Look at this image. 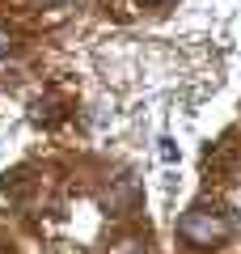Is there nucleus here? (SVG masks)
Returning <instances> with one entry per match:
<instances>
[{
  "label": "nucleus",
  "instance_id": "1",
  "mask_svg": "<svg viewBox=\"0 0 241 254\" xmlns=\"http://www.w3.org/2000/svg\"><path fill=\"white\" fill-rule=\"evenodd\" d=\"M229 233H233V216L220 212V208H212V203H195L178 220V237L190 242V246H220Z\"/></svg>",
  "mask_w": 241,
  "mask_h": 254
},
{
  "label": "nucleus",
  "instance_id": "2",
  "mask_svg": "<svg viewBox=\"0 0 241 254\" xmlns=\"http://www.w3.org/2000/svg\"><path fill=\"white\" fill-rule=\"evenodd\" d=\"M110 254H148V237H119Z\"/></svg>",
  "mask_w": 241,
  "mask_h": 254
},
{
  "label": "nucleus",
  "instance_id": "3",
  "mask_svg": "<svg viewBox=\"0 0 241 254\" xmlns=\"http://www.w3.org/2000/svg\"><path fill=\"white\" fill-rule=\"evenodd\" d=\"M13 51V38H9V30H0V60Z\"/></svg>",
  "mask_w": 241,
  "mask_h": 254
},
{
  "label": "nucleus",
  "instance_id": "4",
  "mask_svg": "<svg viewBox=\"0 0 241 254\" xmlns=\"http://www.w3.org/2000/svg\"><path fill=\"white\" fill-rule=\"evenodd\" d=\"M144 4H170V0H144Z\"/></svg>",
  "mask_w": 241,
  "mask_h": 254
}]
</instances>
